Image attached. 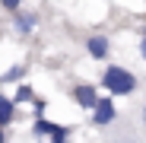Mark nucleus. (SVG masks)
I'll list each match as a JSON object with an SVG mask.
<instances>
[{"label": "nucleus", "instance_id": "1", "mask_svg": "<svg viewBox=\"0 0 146 143\" xmlns=\"http://www.w3.org/2000/svg\"><path fill=\"white\" fill-rule=\"evenodd\" d=\"M102 86H105V92L108 95H130V92H137V76L130 73L127 67H117V64H111V67H105L102 70Z\"/></svg>", "mask_w": 146, "mask_h": 143}, {"label": "nucleus", "instance_id": "2", "mask_svg": "<svg viewBox=\"0 0 146 143\" xmlns=\"http://www.w3.org/2000/svg\"><path fill=\"white\" fill-rule=\"evenodd\" d=\"M117 121V105H114V95H102L99 105L92 108V124L95 127H111Z\"/></svg>", "mask_w": 146, "mask_h": 143}, {"label": "nucleus", "instance_id": "3", "mask_svg": "<svg viewBox=\"0 0 146 143\" xmlns=\"http://www.w3.org/2000/svg\"><path fill=\"white\" fill-rule=\"evenodd\" d=\"M70 99H73V105H80L83 111H92L95 105H99L102 95H99V89H95L92 83H76L70 89Z\"/></svg>", "mask_w": 146, "mask_h": 143}, {"label": "nucleus", "instance_id": "4", "mask_svg": "<svg viewBox=\"0 0 146 143\" xmlns=\"http://www.w3.org/2000/svg\"><path fill=\"white\" fill-rule=\"evenodd\" d=\"M86 51H89V57H95V61H105V57L111 54V41H108L105 35H92V38H86Z\"/></svg>", "mask_w": 146, "mask_h": 143}, {"label": "nucleus", "instance_id": "5", "mask_svg": "<svg viewBox=\"0 0 146 143\" xmlns=\"http://www.w3.org/2000/svg\"><path fill=\"white\" fill-rule=\"evenodd\" d=\"M13 121H16V102L0 92V127H7V124H13Z\"/></svg>", "mask_w": 146, "mask_h": 143}, {"label": "nucleus", "instance_id": "6", "mask_svg": "<svg viewBox=\"0 0 146 143\" xmlns=\"http://www.w3.org/2000/svg\"><path fill=\"white\" fill-rule=\"evenodd\" d=\"M13 26H16L19 35H29V32H35V26H38V16H35V13H19V16L13 19Z\"/></svg>", "mask_w": 146, "mask_h": 143}, {"label": "nucleus", "instance_id": "7", "mask_svg": "<svg viewBox=\"0 0 146 143\" xmlns=\"http://www.w3.org/2000/svg\"><path fill=\"white\" fill-rule=\"evenodd\" d=\"M51 130H54V124L48 121L44 114H38L35 121H32V134H35V137H51Z\"/></svg>", "mask_w": 146, "mask_h": 143}, {"label": "nucleus", "instance_id": "8", "mask_svg": "<svg viewBox=\"0 0 146 143\" xmlns=\"http://www.w3.org/2000/svg\"><path fill=\"white\" fill-rule=\"evenodd\" d=\"M105 143H140V137H137L133 130H121V134H111V137H105Z\"/></svg>", "mask_w": 146, "mask_h": 143}, {"label": "nucleus", "instance_id": "9", "mask_svg": "<svg viewBox=\"0 0 146 143\" xmlns=\"http://www.w3.org/2000/svg\"><path fill=\"white\" fill-rule=\"evenodd\" d=\"M51 143H70V127H67V124H54Z\"/></svg>", "mask_w": 146, "mask_h": 143}, {"label": "nucleus", "instance_id": "10", "mask_svg": "<svg viewBox=\"0 0 146 143\" xmlns=\"http://www.w3.org/2000/svg\"><path fill=\"white\" fill-rule=\"evenodd\" d=\"M13 102H35V89L32 86H19L16 95H13Z\"/></svg>", "mask_w": 146, "mask_h": 143}, {"label": "nucleus", "instance_id": "11", "mask_svg": "<svg viewBox=\"0 0 146 143\" xmlns=\"http://www.w3.org/2000/svg\"><path fill=\"white\" fill-rule=\"evenodd\" d=\"M22 73H26V67H10L3 73V83H16V80H22Z\"/></svg>", "mask_w": 146, "mask_h": 143}, {"label": "nucleus", "instance_id": "12", "mask_svg": "<svg viewBox=\"0 0 146 143\" xmlns=\"http://www.w3.org/2000/svg\"><path fill=\"white\" fill-rule=\"evenodd\" d=\"M19 3H22V0H0V7L10 10V13H16V10H19Z\"/></svg>", "mask_w": 146, "mask_h": 143}, {"label": "nucleus", "instance_id": "13", "mask_svg": "<svg viewBox=\"0 0 146 143\" xmlns=\"http://www.w3.org/2000/svg\"><path fill=\"white\" fill-rule=\"evenodd\" d=\"M140 54H143V61H146V29H143V35H140Z\"/></svg>", "mask_w": 146, "mask_h": 143}, {"label": "nucleus", "instance_id": "14", "mask_svg": "<svg viewBox=\"0 0 146 143\" xmlns=\"http://www.w3.org/2000/svg\"><path fill=\"white\" fill-rule=\"evenodd\" d=\"M140 124H143V130H146V102H143V108H140Z\"/></svg>", "mask_w": 146, "mask_h": 143}, {"label": "nucleus", "instance_id": "15", "mask_svg": "<svg viewBox=\"0 0 146 143\" xmlns=\"http://www.w3.org/2000/svg\"><path fill=\"white\" fill-rule=\"evenodd\" d=\"M0 143H7V134H3V127H0Z\"/></svg>", "mask_w": 146, "mask_h": 143}]
</instances>
